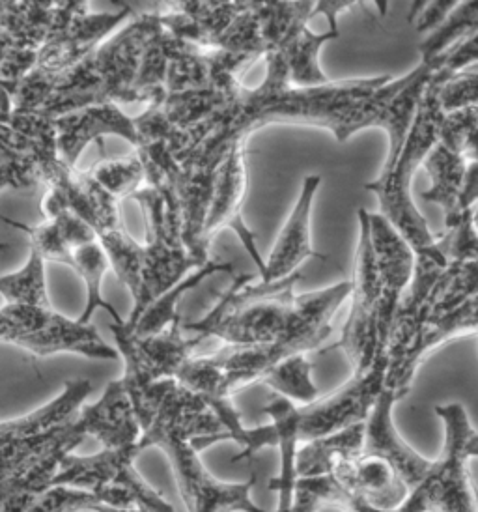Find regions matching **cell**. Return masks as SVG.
Returning <instances> with one entry per match:
<instances>
[{
    "mask_svg": "<svg viewBox=\"0 0 478 512\" xmlns=\"http://www.w3.org/2000/svg\"><path fill=\"white\" fill-rule=\"evenodd\" d=\"M264 60V81L254 88L241 86L221 113L187 133L178 157L183 238L189 251L202 262L208 260L210 249L202 240V230L215 171L236 144L247 143L251 133L271 124L327 129L338 143L350 141L363 129L381 128L389 137V154L383 165V171H387L400 156L432 79V68L421 60L415 70L400 79L378 75L296 86L279 53H269Z\"/></svg>",
    "mask_w": 478,
    "mask_h": 512,
    "instance_id": "1",
    "label": "cell"
},
{
    "mask_svg": "<svg viewBox=\"0 0 478 512\" xmlns=\"http://www.w3.org/2000/svg\"><path fill=\"white\" fill-rule=\"evenodd\" d=\"M301 273L275 283H254V275L234 279L219 303L197 322H183L187 333L202 341L215 337L225 344L254 346L262 370L277 367L286 357L307 354L331 335V322L352 294V281L316 292H294Z\"/></svg>",
    "mask_w": 478,
    "mask_h": 512,
    "instance_id": "2",
    "label": "cell"
},
{
    "mask_svg": "<svg viewBox=\"0 0 478 512\" xmlns=\"http://www.w3.org/2000/svg\"><path fill=\"white\" fill-rule=\"evenodd\" d=\"M135 412L142 451L157 447L167 455L187 511L268 512L251 498L256 475L247 483H223L202 464L193 440L225 430L204 397L169 378L152 385Z\"/></svg>",
    "mask_w": 478,
    "mask_h": 512,
    "instance_id": "3",
    "label": "cell"
},
{
    "mask_svg": "<svg viewBox=\"0 0 478 512\" xmlns=\"http://www.w3.org/2000/svg\"><path fill=\"white\" fill-rule=\"evenodd\" d=\"M161 27V12L133 14L126 27L55 79L29 73L12 96L15 113L57 118L98 103H135L144 51Z\"/></svg>",
    "mask_w": 478,
    "mask_h": 512,
    "instance_id": "4",
    "label": "cell"
},
{
    "mask_svg": "<svg viewBox=\"0 0 478 512\" xmlns=\"http://www.w3.org/2000/svg\"><path fill=\"white\" fill-rule=\"evenodd\" d=\"M443 116L445 111L439 100V86L430 81L400 156L396 157L391 169L381 171L376 180L365 185L380 200L381 215L400 232L415 256L430 251L437 243L436 236L413 202L411 182L415 172L424 165V159L439 143Z\"/></svg>",
    "mask_w": 478,
    "mask_h": 512,
    "instance_id": "5",
    "label": "cell"
},
{
    "mask_svg": "<svg viewBox=\"0 0 478 512\" xmlns=\"http://www.w3.org/2000/svg\"><path fill=\"white\" fill-rule=\"evenodd\" d=\"M131 199L142 208L146 221L144 264L139 296L133 299V311L127 326H135L142 313L206 262L189 251L183 238V215L178 185H144Z\"/></svg>",
    "mask_w": 478,
    "mask_h": 512,
    "instance_id": "6",
    "label": "cell"
},
{
    "mask_svg": "<svg viewBox=\"0 0 478 512\" xmlns=\"http://www.w3.org/2000/svg\"><path fill=\"white\" fill-rule=\"evenodd\" d=\"M86 438L90 425L81 408L64 425L0 449V512H29L55 483L62 460Z\"/></svg>",
    "mask_w": 478,
    "mask_h": 512,
    "instance_id": "7",
    "label": "cell"
},
{
    "mask_svg": "<svg viewBox=\"0 0 478 512\" xmlns=\"http://www.w3.org/2000/svg\"><path fill=\"white\" fill-rule=\"evenodd\" d=\"M387 365V352H381L370 369L353 374L346 384L340 385L337 391L324 399L297 406L296 402L279 395L269 400L264 410L273 423H282L290 428L299 445L329 436L342 428L365 423L385 389Z\"/></svg>",
    "mask_w": 478,
    "mask_h": 512,
    "instance_id": "8",
    "label": "cell"
},
{
    "mask_svg": "<svg viewBox=\"0 0 478 512\" xmlns=\"http://www.w3.org/2000/svg\"><path fill=\"white\" fill-rule=\"evenodd\" d=\"M0 342L40 357L75 354L101 361L120 357L116 348L101 339L94 324L70 320L55 307L4 303L0 307Z\"/></svg>",
    "mask_w": 478,
    "mask_h": 512,
    "instance_id": "9",
    "label": "cell"
},
{
    "mask_svg": "<svg viewBox=\"0 0 478 512\" xmlns=\"http://www.w3.org/2000/svg\"><path fill=\"white\" fill-rule=\"evenodd\" d=\"M359 243L353 266L350 313L342 328L338 348L344 350L353 374L370 369L387 341L381 328V283L374 245L370 240L366 208H359Z\"/></svg>",
    "mask_w": 478,
    "mask_h": 512,
    "instance_id": "10",
    "label": "cell"
},
{
    "mask_svg": "<svg viewBox=\"0 0 478 512\" xmlns=\"http://www.w3.org/2000/svg\"><path fill=\"white\" fill-rule=\"evenodd\" d=\"M116 350L124 359V378L127 393L133 402V408L144 399L152 385L176 378L187 359H191L195 350L202 344L197 335L187 333L178 316L169 328L154 335H137L127 328L126 322H113L111 326Z\"/></svg>",
    "mask_w": 478,
    "mask_h": 512,
    "instance_id": "11",
    "label": "cell"
},
{
    "mask_svg": "<svg viewBox=\"0 0 478 512\" xmlns=\"http://www.w3.org/2000/svg\"><path fill=\"white\" fill-rule=\"evenodd\" d=\"M443 423V449L424 481L432 512H478V496L469 473L467 441L475 428L462 404L437 406Z\"/></svg>",
    "mask_w": 478,
    "mask_h": 512,
    "instance_id": "12",
    "label": "cell"
},
{
    "mask_svg": "<svg viewBox=\"0 0 478 512\" xmlns=\"http://www.w3.org/2000/svg\"><path fill=\"white\" fill-rule=\"evenodd\" d=\"M139 443L126 447H103L92 456L68 455L58 470L55 484H66L85 490L120 488L131 494L139 509L150 512H174V507L135 470V460L141 455Z\"/></svg>",
    "mask_w": 478,
    "mask_h": 512,
    "instance_id": "13",
    "label": "cell"
},
{
    "mask_svg": "<svg viewBox=\"0 0 478 512\" xmlns=\"http://www.w3.org/2000/svg\"><path fill=\"white\" fill-rule=\"evenodd\" d=\"M247 195V143H239L228 152L219 169L215 171L210 206L204 221L202 240L210 247L217 232L230 228L260 271H266V260L260 255L253 230L243 221V202Z\"/></svg>",
    "mask_w": 478,
    "mask_h": 512,
    "instance_id": "14",
    "label": "cell"
},
{
    "mask_svg": "<svg viewBox=\"0 0 478 512\" xmlns=\"http://www.w3.org/2000/svg\"><path fill=\"white\" fill-rule=\"evenodd\" d=\"M131 15L133 12L126 2H122V6L114 12L81 15L68 29L43 43L38 51L36 68L30 73L38 75L40 79H55L96 51Z\"/></svg>",
    "mask_w": 478,
    "mask_h": 512,
    "instance_id": "15",
    "label": "cell"
},
{
    "mask_svg": "<svg viewBox=\"0 0 478 512\" xmlns=\"http://www.w3.org/2000/svg\"><path fill=\"white\" fill-rule=\"evenodd\" d=\"M469 335H478V296L467 299L447 313L424 320L409 344L406 356L396 367L387 369L385 387L391 389L398 400L406 397L417 370L434 350Z\"/></svg>",
    "mask_w": 478,
    "mask_h": 512,
    "instance_id": "16",
    "label": "cell"
},
{
    "mask_svg": "<svg viewBox=\"0 0 478 512\" xmlns=\"http://www.w3.org/2000/svg\"><path fill=\"white\" fill-rule=\"evenodd\" d=\"M366 223L380 273L381 328L385 341L389 342L394 316L413 279L415 253L383 215L366 210Z\"/></svg>",
    "mask_w": 478,
    "mask_h": 512,
    "instance_id": "17",
    "label": "cell"
},
{
    "mask_svg": "<svg viewBox=\"0 0 478 512\" xmlns=\"http://www.w3.org/2000/svg\"><path fill=\"white\" fill-rule=\"evenodd\" d=\"M53 120L58 156L71 169H75L86 146L94 141L103 144V137H120L135 148L139 144L135 118H129L116 103L88 105L71 113L60 114Z\"/></svg>",
    "mask_w": 478,
    "mask_h": 512,
    "instance_id": "18",
    "label": "cell"
},
{
    "mask_svg": "<svg viewBox=\"0 0 478 512\" xmlns=\"http://www.w3.org/2000/svg\"><path fill=\"white\" fill-rule=\"evenodd\" d=\"M322 185V176H307L301 185L299 197L284 221L281 232L277 236V242L273 245L268 260H266V271L260 277L264 283H275L290 277L292 273L299 270V266L307 258H322L318 251L312 247V236H310V217L314 208V197Z\"/></svg>",
    "mask_w": 478,
    "mask_h": 512,
    "instance_id": "19",
    "label": "cell"
},
{
    "mask_svg": "<svg viewBox=\"0 0 478 512\" xmlns=\"http://www.w3.org/2000/svg\"><path fill=\"white\" fill-rule=\"evenodd\" d=\"M331 475L350 498L361 499L376 509H396L411 494L406 479L387 458L365 451L342 462Z\"/></svg>",
    "mask_w": 478,
    "mask_h": 512,
    "instance_id": "20",
    "label": "cell"
},
{
    "mask_svg": "<svg viewBox=\"0 0 478 512\" xmlns=\"http://www.w3.org/2000/svg\"><path fill=\"white\" fill-rule=\"evenodd\" d=\"M398 402L391 389H383L365 425L363 451L387 458L402 473L409 488L415 490L434 470V460L419 455L394 427L393 408Z\"/></svg>",
    "mask_w": 478,
    "mask_h": 512,
    "instance_id": "21",
    "label": "cell"
},
{
    "mask_svg": "<svg viewBox=\"0 0 478 512\" xmlns=\"http://www.w3.org/2000/svg\"><path fill=\"white\" fill-rule=\"evenodd\" d=\"M90 438H96L103 447H126L139 443L142 428L131 397L122 380L105 387L98 402L83 406Z\"/></svg>",
    "mask_w": 478,
    "mask_h": 512,
    "instance_id": "22",
    "label": "cell"
},
{
    "mask_svg": "<svg viewBox=\"0 0 478 512\" xmlns=\"http://www.w3.org/2000/svg\"><path fill=\"white\" fill-rule=\"evenodd\" d=\"M90 393H92V384L83 378H75L64 384L57 399L47 402L42 408L27 413L23 417L0 421V449L19 441L42 436L51 428L64 425L66 421H70L71 417L81 412Z\"/></svg>",
    "mask_w": 478,
    "mask_h": 512,
    "instance_id": "23",
    "label": "cell"
},
{
    "mask_svg": "<svg viewBox=\"0 0 478 512\" xmlns=\"http://www.w3.org/2000/svg\"><path fill=\"white\" fill-rule=\"evenodd\" d=\"M422 167L430 176V187L422 191L421 199L441 206L445 214V228L456 227L465 215L460 210V197L467 159L460 152L437 143L436 148L424 159Z\"/></svg>",
    "mask_w": 478,
    "mask_h": 512,
    "instance_id": "24",
    "label": "cell"
},
{
    "mask_svg": "<svg viewBox=\"0 0 478 512\" xmlns=\"http://www.w3.org/2000/svg\"><path fill=\"white\" fill-rule=\"evenodd\" d=\"M365 423L342 428L329 436L301 443L296 453L297 477H318L333 473L342 462L361 455L365 445Z\"/></svg>",
    "mask_w": 478,
    "mask_h": 512,
    "instance_id": "25",
    "label": "cell"
},
{
    "mask_svg": "<svg viewBox=\"0 0 478 512\" xmlns=\"http://www.w3.org/2000/svg\"><path fill=\"white\" fill-rule=\"evenodd\" d=\"M57 0H14L0 19V43L19 51H40L49 38Z\"/></svg>",
    "mask_w": 478,
    "mask_h": 512,
    "instance_id": "26",
    "label": "cell"
},
{
    "mask_svg": "<svg viewBox=\"0 0 478 512\" xmlns=\"http://www.w3.org/2000/svg\"><path fill=\"white\" fill-rule=\"evenodd\" d=\"M338 32L327 30L316 34L309 27L297 30L296 34L282 45L279 53L290 73V81L296 86H320L331 79L325 75L320 66V51L325 43L337 40Z\"/></svg>",
    "mask_w": 478,
    "mask_h": 512,
    "instance_id": "27",
    "label": "cell"
},
{
    "mask_svg": "<svg viewBox=\"0 0 478 512\" xmlns=\"http://www.w3.org/2000/svg\"><path fill=\"white\" fill-rule=\"evenodd\" d=\"M68 268L75 271L86 286L85 313L81 314L77 320L83 324H92L94 313L98 309H103L113 316L114 322H122V316L116 313L113 305H109L107 299L103 298V294H101L105 273L111 268V260L105 253L101 242L94 240V242L73 247Z\"/></svg>",
    "mask_w": 478,
    "mask_h": 512,
    "instance_id": "28",
    "label": "cell"
},
{
    "mask_svg": "<svg viewBox=\"0 0 478 512\" xmlns=\"http://www.w3.org/2000/svg\"><path fill=\"white\" fill-rule=\"evenodd\" d=\"M232 271H234L232 264L219 262V260H208L204 266L189 273L178 285L172 286L169 292H165L161 298L155 299L154 303L142 313L137 324L127 326V328L133 329L137 335H154V333L169 328L170 324L178 318V314H176L178 303L182 301L183 296L189 290L197 288L204 279H208L215 273H232Z\"/></svg>",
    "mask_w": 478,
    "mask_h": 512,
    "instance_id": "29",
    "label": "cell"
},
{
    "mask_svg": "<svg viewBox=\"0 0 478 512\" xmlns=\"http://www.w3.org/2000/svg\"><path fill=\"white\" fill-rule=\"evenodd\" d=\"M475 296H478V260H450L449 268L443 271L426 301L422 322L447 313Z\"/></svg>",
    "mask_w": 478,
    "mask_h": 512,
    "instance_id": "30",
    "label": "cell"
},
{
    "mask_svg": "<svg viewBox=\"0 0 478 512\" xmlns=\"http://www.w3.org/2000/svg\"><path fill=\"white\" fill-rule=\"evenodd\" d=\"M99 242L111 260L116 277L131 292L133 299L139 296L142 285V264H144V245L129 236L124 223H116L98 234Z\"/></svg>",
    "mask_w": 478,
    "mask_h": 512,
    "instance_id": "31",
    "label": "cell"
},
{
    "mask_svg": "<svg viewBox=\"0 0 478 512\" xmlns=\"http://www.w3.org/2000/svg\"><path fill=\"white\" fill-rule=\"evenodd\" d=\"M0 296L4 303L53 307L47 292L45 260L36 249L30 247L29 260L21 270L0 277Z\"/></svg>",
    "mask_w": 478,
    "mask_h": 512,
    "instance_id": "32",
    "label": "cell"
},
{
    "mask_svg": "<svg viewBox=\"0 0 478 512\" xmlns=\"http://www.w3.org/2000/svg\"><path fill=\"white\" fill-rule=\"evenodd\" d=\"M478 32V0H462L419 45L422 60H432Z\"/></svg>",
    "mask_w": 478,
    "mask_h": 512,
    "instance_id": "33",
    "label": "cell"
},
{
    "mask_svg": "<svg viewBox=\"0 0 478 512\" xmlns=\"http://www.w3.org/2000/svg\"><path fill=\"white\" fill-rule=\"evenodd\" d=\"M275 393L296 404H310L318 399V387L312 382V365L305 354L286 357L262 378Z\"/></svg>",
    "mask_w": 478,
    "mask_h": 512,
    "instance_id": "34",
    "label": "cell"
},
{
    "mask_svg": "<svg viewBox=\"0 0 478 512\" xmlns=\"http://www.w3.org/2000/svg\"><path fill=\"white\" fill-rule=\"evenodd\" d=\"M88 172L96 184L116 200L131 199L146 184V172L137 152L98 161Z\"/></svg>",
    "mask_w": 478,
    "mask_h": 512,
    "instance_id": "35",
    "label": "cell"
},
{
    "mask_svg": "<svg viewBox=\"0 0 478 512\" xmlns=\"http://www.w3.org/2000/svg\"><path fill=\"white\" fill-rule=\"evenodd\" d=\"M348 494L337 479L329 475L297 477L292 512H318L322 507H340Z\"/></svg>",
    "mask_w": 478,
    "mask_h": 512,
    "instance_id": "36",
    "label": "cell"
},
{
    "mask_svg": "<svg viewBox=\"0 0 478 512\" xmlns=\"http://www.w3.org/2000/svg\"><path fill=\"white\" fill-rule=\"evenodd\" d=\"M275 427V425H273ZM279 436V451H281V473L277 479L269 483V488L279 494V505L275 512H292L294 503V486H296V453L299 441L288 428L275 427Z\"/></svg>",
    "mask_w": 478,
    "mask_h": 512,
    "instance_id": "37",
    "label": "cell"
},
{
    "mask_svg": "<svg viewBox=\"0 0 478 512\" xmlns=\"http://www.w3.org/2000/svg\"><path fill=\"white\" fill-rule=\"evenodd\" d=\"M432 68V83L443 85L454 73L462 72L465 68L478 64V32L465 38L462 42L452 45L439 57L426 60Z\"/></svg>",
    "mask_w": 478,
    "mask_h": 512,
    "instance_id": "38",
    "label": "cell"
},
{
    "mask_svg": "<svg viewBox=\"0 0 478 512\" xmlns=\"http://www.w3.org/2000/svg\"><path fill=\"white\" fill-rule=\"evenodd\" d=\"M477 122L478 105H465L445 113L439 129V143L464 156L465 139Z\"/></svg>",
    "mask_w": 478,
    "mask_h": 512,
    "instance_id": "39",
    "label": "cell"
},
{
    "mask_svg": "<svg viewBox=\"0 0 478 512\" xmlns=\"http://www.w3.org/2000/svg\"><path fill=\"white\" fill-rule=\"evenodd\" d=\"M439 240L450 260H478V232L473 227L471 212L456 227L447 228Z\"/></svg>",
    "mask_w": 478,
    "mask_h": 512,
    "instance_id": "40",
    "label": "cell"
},
{
    "mask_svg": "<svg viewBox=\"0 0 478 512\" xmlns=\"http://www.w3.org/2000/svg\"><path fill=\"white\" fill-rule=\"evenodd\" d=\"M340 512H432L430 511V501H428V494H426V486L424 483L419 484L415 490H411L408 499L396 507V509H376L372 505H368L365 501L357 498L344 499V503L338 507Z\"/></svg>",
    "mask_w": 478,
    "mask_h": 512,
    "instance_id": "41",
    "label": "cell"
},
{
    "mask_svg": "<svg viewBox=\"0 0 478 512\" xmlns=\"http://www.w3.org/2000/svg\"><path fill=\"white\" fill-rule=\"evenodd\" d=\"M88 2L90 0H57L55 10H53V19H51V29H49V38L57 36L62 30L68 29L75 19L81 15L88 14ZM47 38V40H49Z\"/></svg>",
    "mask_w": 478,
    "mask_h": 512,
    "instance_id": "42",
    "label": "cell"
},
{
    "mask_svg": "<svg viewBox=\"0 0 478 512\" xmlns=\"http://www.w3.org/2000/svg\"><path fill=\"white\" fill-rule=\"evenodd\" d=\"M357 2H361V0H316L312 14H310V21L324 15L329 23V30L338 32V15L355 6Z\"/></svg>",
    "mask_w": 478,
    "mask_h": 512,
    "instance_id": "43",
    "label": "cell"
},
{
    "mask_svg": "<svg viewBox=\"0 0 478 512\" xmlns=\"http://www.w3.org/2000/svg\"><path fill=\"white\" fill-rule=\"evenodd\" d=\"M478 204V161H467L465 169L464 187L460 197V210L462 214H469Z\"/></svg>",
    "mask_w": 478,
    "mask_h": 512,
    "instance_id": "44",
    "label": "cell"
},
{
    "mask_svg": "<svg viewBox=\"0 0 478 512\" xmlns=\"http://www.w3.org/2000/svg\"><path fill=\"white\" fill-rule=\"evenodd\" d=\"M464 157L467 161H478V122L465 139Z\"/></svg>",
    "mask_w": 478,
    "mask_h": 512,
    "instance_id": "45",
    "label": "cell"
},
{
    "mask_svg": "<svg viewBox=\"0 0 478 512\" xmlns=\"http://www.w3.org/2000/svg\"><path fill=\"white\" fill-rule=\"evenodd\" d=\"M14 114V100L6 88L0 86V122H10Z\"/></svg>",
    "mask_w": 478,
    "mask_h": 512,
    "instance_id": "46",
    "label": "cell"
},
{
    "mask_svg": "<svg viewBox=\"0 0 478 512\" xmlns=\"http://www.w3.org/2000/svg\"><path fill=\"white\" fill-rule=\"evenodd\" d=\"M430 0H411V8H409L408 21L415 23L419 19V15L424 12V8L428 6Z\"/></svg>",
    "mask_w": 478,
    "mask_h": 512,
    "instance_id": "47",
    "label": "cell"
},
{
    "mask_svg": "<svg viewBox=\"0 0 478 512\" xmlns=\"http://www.w3.org/2000/svg\"><path fill=\"white\" fill-rule=\"evenodd\" d=\"M467 455L469 458H478V432H473L467 441Z\"/></svg>",
    "mask_w": 478,
    "mask_h": 512,
    "instance_id": "48",
    "label": "cell"
},
{
    "mask_svg": "<svg viewBox=\"0 0 478 512\" xmlns=\"http://www.w3.org/2000/svg\"><path fill=\"white\" fill-rule=\"evenodd\" d=\"M0 187L4 189H12V182H10V176L6 174V171L0 167Z\"/></svg>",
    "mask_w": 478,
    "mask_h": 512,
    "instance_id": "49",
    "label": "cell"
},
{
    "mask_svg": "<svg viewBox=\"0 0 478 512\" xmlns=\"http://www.w3.org/2000/svg\"><path fill=\"white\" fill-rule=\"evenodd\" d=\"M374 4H376V8H378V12L381 15H387V12H389V0H374Z\"/></svg>",
    "mask_w": 478,
    "mask_h": 512,
    "instance_id": "50",
    "label": "cell"
},
{
    "mask_svg": "<svg viewBox=\"0 0 478 512\" xmlns=\"http://www.w3.org/2000/svg\"><path fill=\"white\" fill-rule=\"evenodd\" d=\"M14 4V0H0V19L8 12V8Z\"/></svg>",
    "mask_w": 478,
    "mask_h": 512,
    "instance_id": "51",
    "label": "cell"
},
{
    "mask_svg": "<svg viewBox=\"0 0 478 512\" xmlns=\"http://www.w3.org/2000/svg\"><path fill=\"white\" fill-rule=\"evenodd\" d=\"M2 189H4V187H0V191H2Z\"/></svg>",
    "mask_w": 478,
    "mask_h": 512,
    "instance_id": "52",
    "label": "cell"
}]
</instances>
